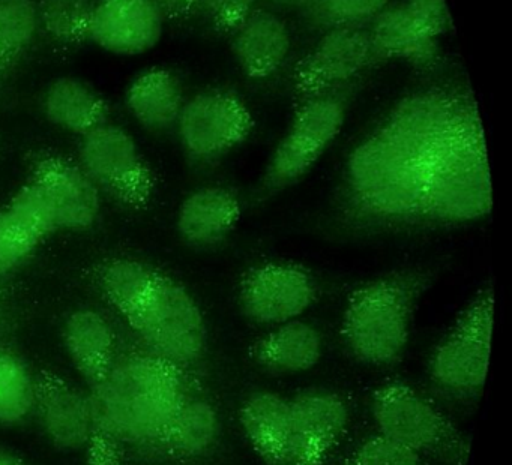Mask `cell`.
<instances>
[{
	"label": "cell",
	"mask_w": 512,
	"mask_h": 465,
	"mask_svg": "<svg viewBox=\"0 0 512 465\" xmlns=\"http://www.w3.org/2000/svg\"><path fill=\"white\" fill-rule=\"evenodd\" d=\"M319 284L305 267L268 261L239 279L238 303L245 318L260 326L296 320L319 299Z\"/></svg>",
	"instance_id": "obj_11"
},
{
	"label": "cell",
	"mask_w": 512,
	"mask_h": 465,
	"mask_svg": "<svg viewBox=\"0 0 512 465\" xmlns=\"http://www.w3.org/2000/svg\"><path fill=\"white\" fill-rule=\"evenodd\" d=\"M43 110L52 125L79 137L107 122L110 114L106 99L76 77L53 81L44 95Z\"/></svg>",
	"instance_id": "obj_25"
},
{
	"label": "cell",
	"mask_w": 512,
	"mask_h": 465,
	"mask_svg": "<svg viewBox=\"0 0 512 465\" xmlns=\"http://www.w3.org/2000/svg\"><path fill=\"white\" fill-rule=\"evenodd\" d=\"M8 213L28 228L38 239L44 240L59 231L55 210L49 195L37 180L31 179L22 186L5 207Z\"/></svg>",
	"instance_id": "obj_31"
},
{
	"label": "cell",
	"mask_w": 512,
	"mask_h": 465,
	"mask_svg": "<svg viewBox=\"0 0 512 465\" xmlns=\"http://www.w3.org/2000/svg\"><path fill=\"white\" fill-rule=\"evenodd\" d=\"M239 423L251 449L265 465H286L290 402L271 390L250 393L239 407Z\"/></svg>",
	"instance_id": "obj_23"
},
{
	"label": "cell",
	"mask_w": 512,
	"mask_h": 465,
	"mask_svg": "<svg viewBox=\"0 0 512 465\" xmlns=\"http://www.w3.org/2000/svg\"><path fill=\"white\" fill-rule=\"evenodd\" d=\"M259 0H199V9L218 33L230 35L251 12Z\"/></svg>",
	"instance_id": "obj_34"
},
{
	"label": "cell",
	"mask_w": 512,
	"mask_h": 465,
	"mask_svg": "<svg viewBox=\"0 0 512 465\" xmlns=\"http://www.w3.org/2000/svg\"><path fill=\"white\" fill-rule=\"evenodd\" d=\"M92 0H40L37 2L40 32L58 47L73 48L89 39Z\"/></svg>",
	"instance_id": "obj_29"
},
{
	"label": "cell",
	"mask_w": 512,
	"mask_h": 465,
	"mask_svg": "<svg viewBox=\"0 0 512 465\" xmlns=\"http://www.w3.org/2000/svg\"><path fill=\"white\" fill-rule=\"evenodd\" d=\"M256 122L235 92L209 89L185 99L176 129L191 161L211 164L241 146Z\"/></svg>",
	"instance_id": "obj_10"
},
{
	"label": "cell",
	"mask_w": 512,
	"mask_h": 465,
	"mask_svg": "<svg viewBox=\"0 0 512 465\" xmlns=\"http://www.w3.org/2000/svg\"><path fill=\"white\" fill-rule=\"evenodd\" d=\"M284 2L295 3V5L302 6L305 5V3L310 2V0H284Z\"/></svg>",
	"instance_id": "obj_38"
},
{
	"label": "cell",
	"mask_w": 512,
	"mask_h": 465,
	"mask_svg": "<svg viewBox=\"0 0 512 465\" xmlns=\"http://www.w3.org/2000/svg\"><path fill=\"white\" fill-rule=\"evenodd\" d=\"M376 431L425 459L466 465L469 441L430 398L410 384L389 380L371 393Z\"/></svg>",
	"instance_id": "obj_6"
},
{
	"label": "cell",
	"mask_w": 512,
	"mask_h": 465,
	"mask_svg": "<svg viewBox=\"0 0 512 465\" xmlns=\"http://www.w3.org/2000/svg\"><path fill=\"white\" fill-rule=\"evenodd\" d=\"M389 0H310L302 5L305 18L317 29L343 26H365Z\"/></svg>",
	"instance_id": "obj_30"
},
{
	"label": "cell",
	"mask_w": 512,
	"mask_h": 465,
	"mask_svg": "<svg viewBox=\"0 0 512 465\" xmlns=\"http://www.w3.org/2000/svg\"><path fill=\"white\" fill-rule=\"evenodd\" d=\"M286 465H328L350 425V408L331 390H305L289 399Z\"/></svg>",
	"instance_id": "obj_13"
},
{
	"label": "cell",
	"mask_w": 512,
	"mask_h": 465,
	"mask_svg": "<svg viewBox=\"0 0 512 465\" xmlns=\"http://www.w3.org/2000/svg\"><path fill=\"white\" fill-rule=\"evenodd\" d=\"M338 465H428L409 447L374 432L355 444Z\"/></svg>",
	"instance_id": "obj_32"
},
{
	"label": "cell",
	"mask_w": 512,
	"mask_h": 465,
	"mask_svg": "<svg viewBox=\"0 0 512 465\" xmlns=\"http://www.w3.org/2000/svg\"><path fill=\"white\" fill-rule=\"evenodd\" d=\"M347 107V86L320 93L296 105L295 116L260 180L262 195L272 197L284 191L313 168L340 134Z\"/></svg>",
	"instance_id": "obj_8"
},
{
	"label": "cell",
	"mask_w": 512,
	"mask_h": 465,
	"mask_svg": "<svg viewBox=\"0 0 512 465\" xmlns=\"http://www.w3.org/2000/svg\"><path fill=\"white\" fill-rule=\"evenodd\" d=\"M32 179L49 195L59 230L86 231L97 224L103 192L77 162L55 153L32 158Z\"/></svg>",
	"instance_id": "obj_14"
},
{
	"label": "cell",
	"mask_w": 512,
	"mask_h": 465,
	"mask_svg": "<svg viewBox=\"0 0 512 465\" xmlns=\"http://www.w3.org/2000/svg\"><path fill=\"white\" fill-rule=\"evenodd\" d=\"M221 431L223 425L218 408L197 387L173 417L161 446L160 459L178 464L200 461L214 452L220 443Z\"/></svg>",
	"instance_id": "obj_19"
},
{
	"label": "cell",
	"mask_w": 512,
	"mask_h": 465,
	"mask_svg": "<svg viewBox=\"0 0 512 465\" xmlns=\"http://www.w3.org/2000/svg\"><path fill=\"white\" fill-rule=\"evenodd\" d=\"M77 164L103 194L125 206L142 207L154 194L155 179L133 135L116 123H101L80 137Z\"/></svg>",
	"instance_id": "obj_9"
},
{
	"label": "cell",
	"mask_w": 512,
	"mask_h": 465,
	"mask_svg": "<svg viewBox=\"0 0 512 465\" xmlns=\"http://www.w3.org/2000/svg\"><path fill=\"white\" fill-rule=\"evenodd\" d=\"M47 440L61 452H88L95 437L88 392L49 372L37 375L35 411Z\"/></svg>",
	"instance_id": "obj_16"
},
{
	"label": "cell",
	"mask_w": 512,
	"mask_h": 465,
	"mask_svg": "<svg viewBox=\"0 0 512 465\" xmlns=\"http://www.w3.org/2000/svg\"><path fill=\"white\" fill-rule=\"evenodd\" d=\"M241 213V203L232 189L203 186L182 201L176 216V227L188 245L212 248L233 233Z\"/></svg>",
	"instance_id": "obj_18"
},
{
	"label": "cell",
	"mask_w": 512,
	"mask_h": 465,
	"mask_svg": "<svg viewBox=\"0 0 512 465\" xmlns=\"http://www.w3.org/2000/svg\"><path fill=\"white\" fill-rule=\"evenodd\" d=\"M88 387L95 425L88 465H122L128 458L160 459L173 417L199 386L193 372L139 347L119 348Z\"/></svg>",
	"instance_id": "obj_1"
},
{
	"label": "cell",
	"mask_w": 512,
	"mask_h": 465,
	"mask_svg": "<svg viewBox=\"0 0 512 465\" xmlns=\"http://www.w3.org/2000/svg\"><path fill=\"white\" fill-rule=\"evenodd\" d=\"M43 240L23 227L7 210H0V276L22 266Z\"/></svg>",
	"instance_id": "obj_33"
},
{
	"label": "cell",
	"mask_w": 512,
	"mask_h": 465,
	"mask_svg": "<svg viewBox=\"0 0 512 465\" xmlns=\"http://www.w3.org/2000/svg\"><path fill=\"white\" fill-rule=\"evenodd\" d=\"M403 5L421 29L433 38L439 39L451 29L445 0H403Z\"/></svg>",
	"instance_id": "obj_35"
},
{
	"label": "cell",
	"mask_w": 512,
	"mask_h": 465,
	"mask_svg": "<svg viewBox=\"0 0 512 465\" xmlns=\"http://www.w3.org/2000/svg\"><path fill=\"white\" fill-rule=\"evenodd\" d=\"M376 63L367 26L325 30L316 47L296 65L292 77L295 105L320 93L347 86Z\"/></svg>",
	"instance_id": "obj_12"
},
{
	"label": "cell",
	"mask_w": 512,
	"mask_h": 465,
	"mask_svg": "<svg viewBox=\"0 0 512 465\" xmlns=\"http://www.w3.org/2000/svg\"><path fill=\"white\" fill-rule=\"evenodd\" d=\"M184 87L169 69L155 68L134 78L125 95L131 117L148 131L173 128L184 107Z\"/></svg>",
	"instance_id": "obj_24"
},
{
	"label": "cell",
	"mask_w": 512,
	"mask_h": 465,
	"mask_svg": "<svg viewBox=\"0 0 512 465\" xmlns=\"http://www.w3.org/2000/svg\"><path fill=\"white\" fill-rule=\"evenodd\" d=\"M272 327L248 350L251 362L263 371L275 375L301 374L322 359V335L316 327L298 318Z\"/></svg>",
	"instance_id": "obj_20"
},
{
	"label": "cell",
	"mask_w": 512,
	"mask_h": 465,
	"mask_svg": "<svg viewBox=\"0 0 512 465\" xmlns=\"http://www.w3.org/2000/svg\"><path fill=\"white\" fill-rule=\"evenodd\" d=\"M164 21L166 15L155 0H98L89 39L109 53L139 56L160 42Z\"/></svg>",
	"instance_id": "obj_15"
},
{
	"label": "cell",
	"mask_w": 512,
	"mask_h": 465,
	"mask_svg": "<svg viewBox=\"0 0 512 465\" xmlns=\"http://www.w3.org/2000/svg\"><path fill=\"white\" fill-rule=\"evenodd\" d=\"M166 18H188L199 9V0H155Z\"/></svg>",
	"instance_id": "obj_36"
},
{
	"label": "cell",
	"mask_w": 512,
	"mask_h": 465,
	"mask_svg": "<svg viewBox=\"0 0 512 465\" xmlns=\"http://www.w3.org/2000/svg\"><path fill=\"white\" fill-rule=\"evenodd\" d=\"M0 465H28L22 458L14 455V453L7 452V450L0 449Z\"/></svg>",
	"instance_id": "obj_37"
},
{
	"label": "cell",
	"mask_w": 512,
	"mask_h": 465,
	"mask_svg": "<svg viewBox=\"0 0 512 465\" xmlns=\"http://www.w3.org/2000/svg\"><path fill=\"white\" fill-rule=\"evenodd\" d=\"M140 347L170 365L193 372L208 351L202 309L184 285L157 273L139 308L125 318Z\"/></svg>",
	"instance_id": "obj_5"
},
{
	"label": "cell",
	"mask_w": 512,
	"mask_h": 465,
	"mask_svg": "<svg viewBox=\"0 0 512 465\" xmlns=\"http://www.w3.org/2000/svg\"><path fill=\"white\" fill-rule=\"evenodd\" d=\"M494 290L478 291L434 347L428 374L437 389L454 398H473L484 389L490 365Z\"/></svg>",
	"instance_id": "obj_7"
},
{
	"label": "cell",
	"mask_w": 512,
	"mask_h": 465,
	"mask_svg": "<svg viewBox=\"0 0 512 465\" xmlns=\"http://www.w3.org/2000/svg\"><path fill=\"white\" fill-rule=\"evenodd\" d=\"M335 207L356 230L421 227L424 168L418 153L379 126L346 159Z\"/></svg>",
	"instance_id": "obj_2"
},
{
	"label": "cell",
	"mask_w": 512,
	"mask_h": 465,
	"mask_svg": "<svg viewBox=\"0 0 512 465\" xmlns=\"http://www.w3.org/2000/svg\"><path fill=\"white\" fill-rule=\"evenodd\" d=\"M418 155L424 168V225L464 224L491 212L490 164L475 99Z\"/></svg>",
	"instance_id": "obj_3"
},
{
	"label": "cell",
	"mask_w": 512,
	"mask_h": 465,
	"mask_svg": "<svg viewBox=\"0 0 512 465\" xmlns=\"http://www.w3.org/2000/svg\"><path fill=\"white\" fill-rule=\"evenodd\" d=\"M157 273L136 258L116 257L106 261L98 270V285L107 302L127 318L139 308Z\"/></svg>",
	"instance_id": "obj_26"
},
{
	"label": "cell",
	"mask_w": 512,
	"mask_h": 465,
	"mask_svg": "<svg viewBox=\"0 0 512 465\" xmlns=\"http://www.w3.org/2000/svg\"><path fill=\"white\" fill-rule=\"evenodd\" d=\"M368 24L376 63L400 59L416 68H431L439 60V39L421 29L403 2L386 6Z\"/></svg>",
	"instance_id": "obj_22"
},
{
	"label": "cell",
	"mask_w": 512,
	"mask_h": 465,
	"mask_svg": "<svg viewBox=\"0 0 512 465\" xmlns=\"http://www.w3.org/2000/svg\"><path fill=\"white\" fill-rule=\"evenodd\" d=\"M62 342L88 386L103 375L121 348L109 318L94 308H77L68 314L62 326Z\"/></svg>",
	"instance_id": "obj_21"
},
{
	"label": "cell",
	"mask_w": 512,
	"mask_h": 465,
	"mask_svg": "<svg viewBox=\"0 0 512 465\" xmlns=\"http://www.w3.org/2000/svg\"><path fill=\"white\" fill-rule=\"evenodd\" d=\"M37 375L22 356L0 345V425L25 422L35 411Z\"/></svg>",
	"instance_id": "obj_27"
},
{
	"label": "cell",
	"mask_w": 512,
	"mask_h": 465,
	"mask_svg": "<svg viewBox=\"0 0 512 465\" xmlns=\"http://www.w3.org/2000/svg\"><path fill=\"white\" fill-rule=\"evenodd\" d=\"M230 36L236 62L251 80H265L274 75L292 48L286 21L265 9L251 12Z\"/></svg>",
	"instance_id": "obj_17"
},
{
	"label": "cell",
	"mask_w": 512,
	"mask_h": 465,
	"mask_svg": "<svg viewBox=\"0 0 512 465\" xmlns=\"http://www.w3.org/2000/svg\"><path fill=\"white\" fill-rule=\"evenodd\" d=\"M433 281L431 270L403 269L356 287L347 297L341 323L352 356L370 366L400 362L416 306Z\"/></svg>",
	"instance_id": "obj_4"
},
{
	"label": "cell",
	"mask_w": 512,
	"mask_h": 465,
	"mask_svg": "<svg viewBox=\"0 0 512 465\" xmlns=\"http://www.w3.org/2000/svg\"><path fill=\"white\" fill-rule=\"evenodd\" d=\"M38 33L35 0H0V78L25 56Z\"/></svg>",
	"instance_id": "obj_28"
}]
</instances>
